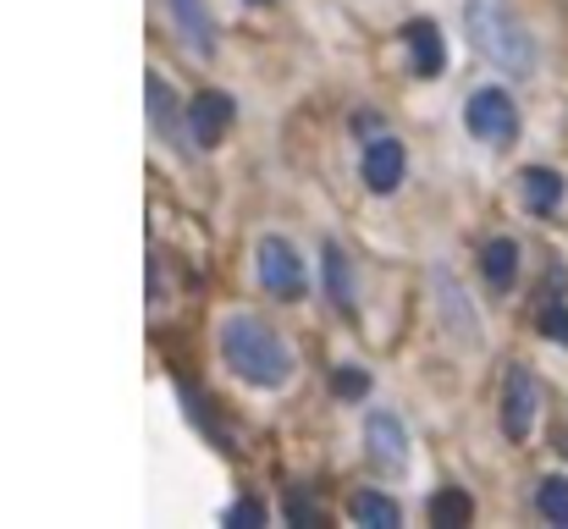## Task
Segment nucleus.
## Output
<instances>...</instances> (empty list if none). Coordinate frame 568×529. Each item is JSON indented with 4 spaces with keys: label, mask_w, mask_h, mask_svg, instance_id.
<instances>
[{
    "label": "nucleus",
    "mask_w": 568,
    "mask_h": 529,
    "mask_svg": "<svg viewBox=\"0 0 568 529\" xmlns=\"http://www.w3.org/2000/svg\"><path fill=\"white\" fill-rule=\"evenodd\" d=\"M221 359H226L232 376H243L249 386H266V392H276V386L293 381V353H287V342L271 325H260L255 315L221 320Z\"/></svg>",
    "instance_id": "nucleus-1"
},
{
    "label": "nucleus",
    "mask_w": 568,
    "mask_h": 529,
    "mask_svg": "<svg viewBox=\"0 0 568 529\" xmlns=\"http://www.w3.org/2000/svg\"><path fill=\"white\" fill-rule=\"evenodd\" d=\"M464 34L480 50V61H492L497 72H508V77L535 72V39L503 0H469L464 7Z\"/></svg>",
    "instance_id": "nucleus-2"
},
{
    "label": "nucleus",
    "mask_w": 568,
    "mask_h": 529,
    "mask_svg": "<svg viewBox=\"0 0 568 529\" xmlns=\"http://www.w3.org/2000/svg\"><path fill=\"white\" fill-rule=\"evenodd\" d=\"M464 127L485 149H508L519 138V106H514V95H508V88H474L469 106H464Z\"/></svg>",
    "instance_id": "nucleus-3"
},
{
    "label": "nucleus",
    "mask_w": 568,
    "mask_h": 529,
    "mask_svg": "<svg viewBox=\"0 0 568 529\" xmlns=\"http://www.w3.org/2000/svg\"><path fill=\"white\" fill-rule=\"evenodd\" d=\"M255 259H260V287H266L271 298H282V304L304 298V287H309L304 254H298L282 232H266V237H260V248H255Z\"/></svg>",
    "instance_id": "nucleus-4"
},
{
    "label": "nucleus",
    "mask_w": 568,
    "mask_h": 529,
    "mask_svg": "<svg viewBox=\"0 0 568 529\" xmlns=\"http://www.w3.org/2000/svg\"><path fill=\"white\" fill-rule=\"evenodd\" d=\"M365 458L381 475H403V469H409V430H403L397 414H370L365 419Z\"/></svg>",
    "instance_id": "nucleus-5"
},
{
    "label": "nucleus",
    "mask_w": 568,
    "mask_h": 529,
    "mask_svg": "<svg viewBox=\"0 0 568 529\" xmlns=\"http://www.w3.org/2000/svg\"><path fill=\"white\" fill-rule=\"evenodd\" d=\"M359 176H365V188L370 194H397L403 188V176H409V155H403V144L392 133L370 138L365 155H359Z\"/></svg>",
    "instance_id": "nucleus-6"
},
{
    "label": "nucleus",
    "mask_w": 568,
    "mask_h": 529,
    "mask_svg": "<svg viewBox=\"0 0 568 529\" xmlns=\"http://www.w3.org/2000/svg\"><path fill=\"white\" fill-rule=\"evenodd\" d=\"M188 133L199 149H215L226 133H232V100L221 95V88H205V95H194L188 106Z\"/></svg>",
    "instance_id": "nucleus-7"
},
{
    "label": "nucleus",
    "mask_w": 568,
    "mask_h": 529,
    "mask_svg": "<svg viewBox=\"0 0 568 529\" xmlns=\"http://www.w3.org/2000/svg\"><path fill=\"white\" fill-rule=\"evenodd\" d=\"M535 403H541L535 376H530V370H508V397H503V430H508V441H524V435H530Z\"/></svg>",
    "instance_id": "nucleus-8"
},
{
    "label": "nucleus",
    "mask_w": 568,
    "mask_h": 529,
    "mask_svg": "<svg viewBox=\"0 0 568 529\" xmlns=\"http://www.w3.org/2000/svg\"><path fill=\"white\" fill-rule=\"evenodd\" d=\"M144 106H149L155 133L166 138V144H177V149H183V127H188V116H177V95H172V83L160 77V72H149V77H144Z\"/></svg>",
    "instance_id": "nucleus-9"
},
{
    "label": "nucleus",
    "mask_w": 568,
    "mask_h": 529,
    "mask_svg": "<svg viewBox=\"0 0 568 529\" xmlns=\"http://www.w3.org/2000/svg\"><path fill=\"white\" fill-rule=\"evenodd\" d=\"M172 23H177L183 45H188L199 61H210V56H215V17H210L205 0H172Z\"/></svg>",
    "instance_id": "nucleus-10"
},
{
    "label": "nucleus",
    "mask_w": 568,
    "mask_h": 529,
    "mask_svg": "<svg viewBox=\"0 0 568 529\" xmlns=\"http://www.w3.org/2000/svg\"><path fill=\"white\" fill-rule=\"evenodd\" d=\"M403 45H409V66H415L420 77H436V72H442L447 50H442V28H436L431 17H415L409 28H403Z\"/></svg>",
    "instance_id": "nucleus-11"
},
{
    "label": "nucleus",
    "mask_w": 568,
    "mask_h": 529,
    "mask_svg": "<svg viewBox=\"0 0 568 529\" xmlns=\"http://www.w3.org/2000/svg\"><path fill=\"white\" fill-rule=\"evenodd\" d=\"M480 276H485V287L492 293H508L514 287V276H519V243L514 237H492L480 248Z\"/></svg>",
    "instance_id": "nucleus-12"
},
{
    "label": "nucleus",
    "mask_w": 568,
    "mask_h": 529,
    "mask_svg": "<svg viewBox=\"0 0 568 529\" xmlns=\"http://www.w3.org/2000/svg\"><path fill=\"white\" fill-rule=\"evenodd\" d=\"M436 304H442V320H447V331L469 347L480 331H474V315H469V298H464V287H458V276H447V271H436Z\"/></svg>",
    "instance_id": "nucleus-13"
},
{
    "label": "nucleus",
    "mask_w": 568,
    "mask_h": 529,
    "mask_svg": "<svg viewBox=\"0 0 568 529\" xmlns=\"http://www.w3.org/2000/svg\"><path fill=\"white\" fill-rule=\"evenodd\" d=\"M519 188H524V210H535V216H552L563 205V176L552 165H530Z\"/></svg>",
    "instance_id": "nucleus-14"
},
{
    "label": "nucleus",
    "mask_w": 568,
    "mask_h": 529,
    "mask_svg": "<svg viewBox=\"0 0 568 529\" xmlns=\"http://www.w3.org/2000/svg\"><path fill=\"white\" fill-rule=\"evenodd\" d=\"M348 518L365 524V529H397V524H403V507H397L392 496H381V491H359V496L348 502Z\"/></svg>",
    "instance_id": "nucleus-15"
},
{
    "label": "nucleus",
    "mask_w": 568,
    "mask_h": 529,
    "mask_svg": "<svg viewBox=\"0 0 568 529\" xmlns=\"http://www.w3.org/2000/svg\"><path fill=\"white\" fill-rule=\"evenodd\" d=\"M535 507H541V518H546V524L568 529V480H563V475L541 480V485H535Z\"/></svg>",
    "instance_id": "nucleus-16"
},
{
    "label": "nucleus",
    "mask_w": 568,
    "mask_h": 529,
    "mask_svg": "<svg viewBox=\"0 0 568 529\" xmlns=\"http://www.w3.org/2000/svg\"><path fill=\"white\" fill-rule=\"evenodd\" d=\"M469 513H474V507H469L464 491H436V496H431V524H436V529H464Z\"/></svg>",
    "instance_id": "nucleus-17"
},
{
    "label": "nucleus",
    "mask_w": 568,
    "mask_h": 529,
    "mask_svg": "<svg viewBox=\"0 0 568 529\" xmlns=\"http://www.w3.org/2000/svg\"><path fill=\"white\" fill-rule=\"evenodd\" d=\"M326 276H332V298L348 309V304H354V293H348V276H354V271H348V254H343L337 243H326Z\"/></svg>",
    "instance_id": "nucleus-18"
},
{
    "label": "nucleus",
    "mask_w": 568,
    "mask_h": 529,
    "mask_svg": "<svg viewBox=\"0 0 568 529\" xmlns=\"http://www.w3.org/2000/svg\"><path fill=\"white\" fill-rule=\"evenodd\" d=\"M365 392H370V376L365 370H337V397L343 403H359Z\"/></svg>",
    "instance_id": "nucleus-19"
},
{
    "label": "nucleus",
    "mask_w": 568,
    "mask_h": 529,
    "mask_svg": "<svg viewBox=\"0 0 568 529\" xmlns=\"http://www.w3.org/2000/svg\"><path fill=\"white\" fill-rule=\"evenodd\" d=\"M541 331H546V336H557V342H568V309H563V304H552V309L541 315Z\"/></svg>",
    "instance_id": "nucleus-20"
},
{
    "label": "nucleus",
    "mask_w": 568,
    "mask_h": 529,
    "mask_svg": "<svg viewBox=\"0 0 568 529\" xmlns=\"http://www.w3.org/2000/svg\"><path fill=\"white\" fill-rule=\"evenodd\" d=\"M226 524H266V507L243 502V507H226Z\"/></svg>",
    "instance_id": "nucleus-21"
}]
</instances>
